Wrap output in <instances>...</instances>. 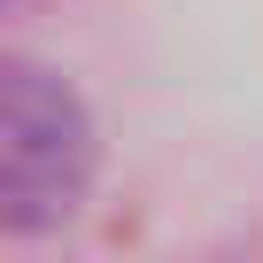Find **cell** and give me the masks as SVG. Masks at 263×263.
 <instances>
[{
	"mask_svg": "<svg viewBox=\"0 0 263 263\" xmlns=\"http://www.w3.org/2000/svg\"><path fill=\"white\" fill-rule=\"evenodd\" d=\"M93 140H85V108L70 85H54L31 62H8L0 85V209L8 224H47L85 194Z\"/></svg>",
	"mask_w": 263,
	"mask_h": 263,
	"instance_id": "obj_1",
	"label": "cell"
}]
</instances>
